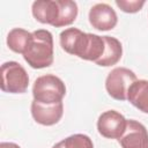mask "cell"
Wrapping results in <instances>:
<instances>
[{
    "instance_id": "10",
    "label": "cell",
    "mask_w": 148,
    "mask_h": 148,
    "mask_svg": "<svg viewBox=\"0 0 148 148\" xmlns=\"http://www.w3.org/2000/svg\"><path fill=\"white\" fill-rule=\"evenodd\" d=\"M31 12L34 17L44 24L56 25L59 17L58 0H37L32 2Z\"/></svg>"
},
{
    "instance_id": "3",
    "label": "cell",
    "mask_w": 148,
    "mask_h": 148,
    "mask_svg": "<svg viewBox=\"0 0 148 148\" xmlns=\"http://www.w3.org/2000/svg\"><path fill=\"white\" fill-rule=\"evenodd\" d=\"M66 95V86L64 81L53 75L45 74L38 76L32 86L34 99L43 104H56L62 102Z\"/></svg>"
},
{
    "instance_id": "15",
    "label": "cell",
    "mask_w": 148,
    "mask_h": 148,
    "mask_svg": "<svg viewBox=\"0 0 148 148\" xmlns=\"http://www.w3.org/2000/svg\"><path fill=\"white\" fill-rule=\"evenodd\" d=\"M61 141L64 143V148H94L91 139L81 133L69 135Z\"/></svg>"
},
{
    "instance_id": "12",
    "label": "cell",
    "mask_w": 148,
    "mask_h": 148,
    "mask_svg": "<svg viewBox=\"0 0 148 148\" xmlns=\"http://www.w3.org/2000/svg\"><path fill=\"white\" fill-rule=\"evenodd\" d=\"M104 40H105V50L103 56L96 61V64L98 66H103V67H109L112 65H116L121 56H123V46L121 43L111 36H103Z\"/></svg>"
},
{
    "instance_id": "5",
    "label": "cell",
    "mask_w": 148,
    "mask_h": 148,
    "mask_svg": "<svg viewBox=\"0 0 148 148\" xmlns=\"http://www.w3.org/2000/svg\"><path fill=\"white\" fill-rule=\"evenodd\" d=\"M136 80L135 73L130 68L116 67L105 79V89L112 98L117 101H126L127 91Z\"/></svg>"
},
{
    "instance_id": "17",
    "label": "cell",
    "mask_w": 148,
    "mask_h": 148,
    "mask_svg": "<svg viewBox=\"0 0 148 148\" xmlns=\"http://www.w3.org/2000/svg\"><path fill=\"white\" fill-rule=\"evenodd\" d=\"M0 148H21V147L14 142H1Z\"/></svg>"
},
{
    "instance_id": "6",
    "label": "cell",
    "mask_w": 148,
    "mask_h": 148,
    "mask_svg": "<svg viewBox=\"0 0 148 148\" xmlns=\"http://www.w3.org/2000/svg\"><path fill=\"white\" fill-rule=\"evenodd\" d=\"M127 126L126 118L116 110L104 111L97 119L98 133L106 139H120Z\"/></svg>"
},
{
    "instance_id": "7",
    "label": "cell",
    "mask_w": 148,
    "mask_h": 148,
    "mask_svg": "<svg viewBox=\"0 0 148 148\" xmlns=\"http://www.w3.org/2000/svg\"><path fill=\"white\" fill-rule=\"evenodd\" d=\"M89 22L92 28L108 31L117 25L118 16L114 9L108 3H96L89 10Z\"/></svg>"
},
{
    "instance_id": "16",
    "label": "cell",
    "mask_w": 148,
    "mask_h": 148,
    "mask_svg": "<svg viewBox=\"0 0 148 148\" xmlns=\"http://www.w3.org/2000/svg\"><path fill=\"white\" fill-rule=\"evenodd\" d=\"M145 0H116V5L125 13H136L139 10H141V8L145 5Z\"/></svg>"
},
{
    "instance_id": "13",
    "label": "cell",
    "mask_w": 148,
    "mask_h": 148,
    "mask_svg": "<svg viewBox=\"0 0 148 148\" xmlns=\"http://www.w3.org/2000/svg\"><path fill=\"white\" fill-rule=\"evenodd\" d=\"M31 36L32 32H29L25 29L14 28L7 35V45L13 52L23 54Z\"/></svg>"
},
{
    "instance_id": "8",
    "label": "cell",
    "mask_w": 148,
    "mask_h": 148,
    "mask_svg": "<svg viewBox=\"0 0 148 148\" xmlns=\"http://www.w3.org/2000/svg\"><path fill=\"white\" fill-rule=\"evenodd\" d=\"M31 114L36 123L44 126H52L61 119L64 114V104L62 102L43 104L34 99L31 102Z\"/></svg>"
},
{
    "instance_id": "2",
    "label": "cell",
    "mask_w": 148,
    "mask_h": 148,
    "mask_svg": "<svg viewBox=\"0 0 148 148\" xmlns=\"http://www.w3.org/2000/svg\"><path fill=\"white\" fill-rule=\"evenodd\" d=\"M23 58L32 68L40 69L53 62V36L49 30L38 29L32 36L23 52Z\"/></svg>"
},
{
    "instance_id": "18",
    "label": "cell",
    "mask_w": 148,
    "mask_h": 148,
    "mask_svg": "<svg viewBox=\"0 0 148 148\" xmlns=\"http://www.w3.org/2000/svg\"><path fill=\"white\" fill-rule=\"evenodd\" d=\"M52 148H64V143H62V141H59L58 143H56Z\"/></svg>"
},
{
    "instance_id": "1",
    "label": "cell",
    "mask_w": 148,
    "mask_h": 148,
    "mask_svg": "<svg viewBox=\"0 0 148 148\" xmlns=\"http://www.w3.org/2000/svg\"><path fill=\"white\" fill-rule=\"evenodd\" d=\"M62 50L83 60L96 62L104 53L105 40L103 36L83 32L77 28H67L59 35Z\"/></svg>"
},
{
    "instance_id": "14",
    "label": "cell",
    "mask_w": 148,
    "mask_h": 148,
    "mask_svg": "<svg viewBox=\"0 0 148 148\" xmlns=\"http://www.w3.org/2000/svg\"><path fill=\"white\" fill-rule=\"evenodd\" d=\"M59 17L56 23V28L66 27L72 24L77 16V5L72 0H58Z\"/></svg>"
},
{
    "instance_id": "4",
    "label": "cell",
    "mask_w": 148,
    "mask_h": 148,
    "mask_svg": "<svg viewBox=\"0 0 148 148\" xmlns=\"http://www.w3.org/2000/svg\"><path fill=\"white\" fill-rule=\"evenodd\" d=\"M29 86V76L25 68L16 61H7L1 65V90L10 94L25 92Z\"/></svg>"
},
{
    "instance_id": "9",
    "label": "cell",
    "mask_w": 148,
    "mask_h": 148,
    "mask_svg": "<svg viewBox=\"0 0 148 148\" xmlns=\"http://www.w3.org/2000/svg\"><path fill=\"white\" fill-rule=\"evenodd\" d=\"M118 141L121 148H148V131L141 123L130 119L125 133Z\"/></svg>"
},
{
    "instance_id": "11",
    "label": "cell",
    "mask_w": 148,
    "mask_h": 148,
    "mask_svg": "<svg viewBox=\"0 0 148 148\" xmlns=\"http://www.w3.org/2000/svg\"><path fill=\"white\" fill-rule=\"evenodd\" d=\"M127 101L143 113H148V81L136 80L127 91Z\"/></svg>"
}]
</instances>
